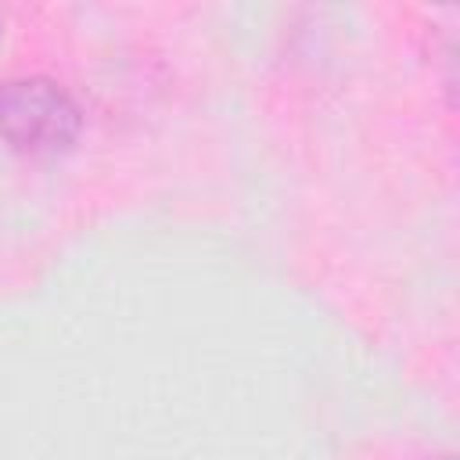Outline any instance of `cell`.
<instances>
[{
	"instance_id": "obj_2",
	"label": "cell",
	"mask_w": 460,
	"mask_h": 460,
	"mask_svg": "<svg viewBox=\"0 0 460 460\" xmlns=\"http://www.w3.org/2000/svg\"><path fill=\"white\" fill-rule=\"evenodd\" d=\"M424 460H456L453 453H438V456H424Z\"/></svg>"
},
{
	"instance_id": "obj_1",
	"label": "cell",
	"mask_w": 460,
	"mask_h": 460,
	"mask_svg": "<svg viewBox=\"0 0 460 460\" xmlns=\"http://www.w3.org/2000/svg\"><path fill=\"white\" fill-rule=\"evenodd\" d=\"M83 133V108L47 75H14L0 83V140L32 162L61 158Z\"/></svg>"
}]
</instances>
